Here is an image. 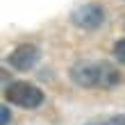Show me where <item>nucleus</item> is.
Returning a JSON list of instances; mask_svg holds the SVG:
<instances>
[{"mask_svg": "<svg viewBox=\"0 0 125 125\" xmlns=\"http://www.w3.org/2000/svg\"><path fill=\"white\" fill-rule=\"evenodd\" d=\"M71 75L80 86H105V89L118 84L121 80L118 71L107 62H80Z\"/></svg>", "mask_w": 125, "mask_h": 125, "instance_id": "f257e3e1", "label": "nucleus"}, {"mask_svg": "<svg viewBox=\"0 0 125 125\" xmlns=\"http://www.w3.org/2000/svg\"><path fill=\"white\" fill-rule=\"evenodd\" d=\"M5 98H7V102H11L16 107L34 109L43 102V91L30 82H11L5 91Z\"/></svg>", "mask_w": 125, "mask_h": 125, "instance_id": "f03ea898", "label": "nucleus"}, {"mask_svg": "<svg viewBox=\"0 0 125 125\" xmlns=\"http://www.w3.org/2000/svg\"><path fill=\"white\" fill-rule=\"evenodd\" d=\"M102 18H105V11H102L100 5H82L77 7L75 11H73V23L77 27H82V30H93V27H98L102 23Z\"/></svg>", "mask_w": 125, "mask_h": 125, "instance_id": "7ed1b4c3", "label": "nucleus"}, {"mask_svg": "<svg viewBox=\"0 0 125 125\" xmlns=\"http://www.w3.org/2000/svg\"><path fill=\"white\" fill-rule=\"evenodd\" d=\"M36 62H39V48L32 43H23L9 55V64L18 71H30Z\"/></svg>", "mask_w": 125, "mask_h": 125, "instance_id": "20e7f679", "label": "nucleus"}, {"mask_svg": "<svg viewBox=\"0 0 125 125\" xmlns=\"http://www.w3.org/2000/svg\"><path fill=\"white\" fill-rule=\"evenodd\" d=\"M89 125H125V116H112V118H105V121H93Z\"/></svg>", "mask_w": 125, "mask_h": 125, "instance_id": "39448f33", "label": "nucleus"}, {"mask_svg": "<svg viewBox=\"0 0 125 125\" xmlns=\"http://www.w3.org/2000/svg\"><path fill=\"white\" fill-rule=\"evenodd\" d=\"M114 55H116V59H118V62L125 64V39H121V41L114 46Z\"/></svg>", "mask_w": 125, "mask_h": 125, "instance_id": "423d86ee", "label": "nucleus"}, {"mask_svg": "<svg viewBox=\"0 0 125 125\" xmlns=\"http://www.w3.org/2000/svg\"><path fill=\"white\" fill-rule=\"evenodd\" d=\"M7 123H9V109L0 107V125H7Z\"/></svg>", "mask_w": 125, "mask_h": 125, "instance_id": "0eeeda50", "label": "nucleus"}]
</instances>
